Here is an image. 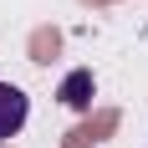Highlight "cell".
<instances>
[{
    "mask_svg": "<svg viewBox=\"0 0 148 148\" xmlns=\"http://www.w3.org/2000/svg\"><path fill=\"white\" fill-rule=\"evenodd\" d=\"M26 118H31V97L21 87H10V82H0V143H10L26 128Z\"/></svg>",
    "mask_w": 148,
    "mask_h": 148,
    "instance_id": "cell-1",
    "label": "cell"
},
{
    "mask_svg": "<svg viewBox=\"0 0 148 148\" xmlns=\"http://www.w3.org/2000/svg\"><path fill=\"white\" fill-rule=\"evenodd\" d=\"M61 102L72 107V112H82V107L92 102V72H87V66H77V72L61 82Z\"/></svg>",
    "mask_w": 148,
    "mask_h": 148,
    "instance_id": "cell-2",
    "label": "cell"
}]
</instances>
